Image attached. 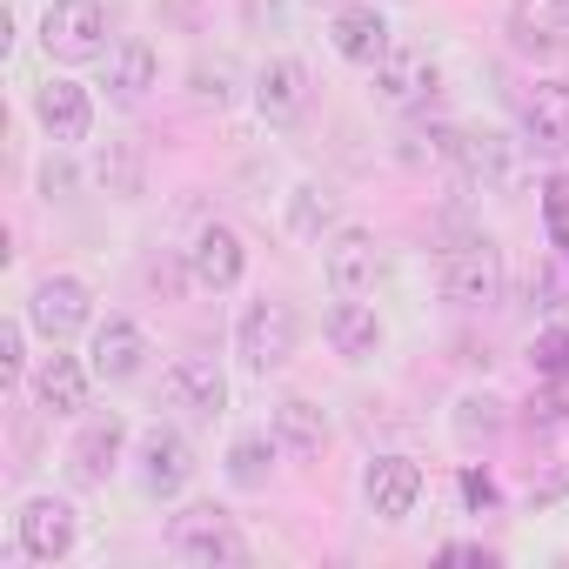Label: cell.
<instances>
[{
  "label": "cell",
  "instance_id": "d6986e66",
  "mask_svg": "<svg viewBox=\"0 0 569 569\" xmlns=\"http://www.w3.org/2000/svg\"><path fill=\"white\" fill-rule=\"evenodd\" d=\"M121 442H128V422L121 416H94L88 429H81V442H74V482H108L114 476V462H121Z\"/></svg>",
  "mask_w": 569,
  "mask_h": 569
},
{
  "label": "cell",
  "instance_id": "9c48e42d",
  "mask_svg": "<svg viewBox=\"0 0 569 569\" xmlns=\"http://www.w3.org/2000/svg\"><path fill=\"white\" fill-rule=\"evenodd\" d=\"M369 74H376V101H382V108H416V101L436 88V61H429L422 48H389Z\"/></svg>",
  "mask_w": 569,
  "mask_h": 569
},
{
  "label": "cell",
  "instance_id": "44dd1931",
  "mask_svg": "<svg viewBox=\"0 0 569 569\" xmlns=\"http://www.w3.org/2000/svg\"><path fill=\"white\" fill-rule=\"evenodd\" d=\"M154 74H161V61H154V48L148 41H121L114 54H108V101H121V108H134L148 88H154Z\"/></svg>",
  "mask_w": 569,
  "mask_h": 569
},
{
  "label": "cell",
  "instance_id": "5bb4252c",
  "mask_svg": "<svg viewBox=\"0 0 569 569\" xmlns=\"http://www.w3.org/2000/svg\"><path fill=\"white\" fill-rule=\"evenodd\" d=\"M188 476H194L188 442H181L174 429H148V436H141V489H148V496H181Z\"/></svg>",
  "mask_w": 569,
  "mask_h": 569
},
{
  "label": "cell",
  "instance_id": "30bf717a",
  "mask_svg": "<svg viewBox=\"0 0 569 569\" xmlns=\"http://www.w3.org/2000/svg\"><path fill=\"white\" fill-rule=\"evenodd\" d=\"M509 41L522 54L569 48V0H509Z\"/></svg>",
  "mask_w": 569,
  "mask_h": 569
},
{
  "label": "cell",
  "instance_id": "484cf974",
  "mask_svg": "<svg viewBox=\"0 0 569 569\" xmlns=\"http://www.w3.org/2000/svg\"><path fill=\"white\" fill-rule=\"evenodd\" d=\"M529 362H536V376L569 382V329H542V336H536V349H529Z\"/></svg>",
  "mask_w": 569,
  "mask_h": 569
},
{
  "label": "cell",
  "instance_id": "f1b7e54d",
  "mask_svg": "<svg viewBox=\"0 0 569 569\" xmlns=\"http://www.w3.org/2000/svg\"><path fill=\"white\" fill-rule=\"evenodd\" d=\"M469 416H462V436L476 442V436H496V402H462Z\"/></svg>",
  "mask_w": 569,
  "mask_h": 569
},
{
  "label": "cell",
  "instance_id": "6da1fadb",
  "mask_svg": "<svg viewBox=\"0 0 569 569\" xmlns=\"http://www.w3.org/2000/svg\"><path fill=\"white\" fill-rule=\"evenodd\" d=\"M168 549L181 556V562H194V569H228V562H248V542H241V529L214 509V502H194V509H181L174 522H168Z\"/></svg>",
  "mask_w": 569,
  "mask_h": 569
},
{
  "label": "cell",
  "instance_id": "ffe728a7",
  "mask_svg": "<svg viewBox=\"0 0 569 569\" xmlns=\"http://www.w3.org/2000/svg\"><path fill=\"white\" fill-rule=\"evenodd\" d=\"M34 402H41L48 416H81V409H88V369H81L74 356H48V362L34 369Z\"/></svg>",
  "mask_w": 569,
  "mask_h": 569
},
{
  "label": "cell",
  "instance_id": "7a4b0ae2",
  "mask_svg": "<svg viewBox=\"0 0 569 569\" xmlns=\"http://www.w3.org/2000/svg\"><path fill=\"white\" fill-rule=\"evenodd\" d=\"M442 296L456 302V309H496L502 302V248L496 241H462V248H449V261H442Z\"/></svg>",
  "mask_w": 569,
  "mask_h": 569
},
{
  "label": "cell",
  "instance_id": "83f0119b",
  "mask_svg": "<svg viewBox=\"0 0 569 569\" xmlns=\"http://www.w3.org/2000/svg\"><path fill=\"white\" fill-rule=\"evenodd\" d=\"M329 194L322 188H296V208H289V221H296V234H322L329 228Z\"/></svg>",
  "mask_w": 569,
  "mask_h": 569
},
{
  "label": "cell",
  "instance_id": "8992f818",
  "mask_svg": "<svg viewBox=\"0 0 569 569\" xmlns=\"http://www.w3.org/2000/svg\"><path fill=\"white\" fill-rule=\"evenodd\" d=\"M322 261H329V281H336V296H369L376 281H382V241L369 234V228H336V241L322 248Z\"/></svg>",
  "mask_w": 569,
  "mask_h": 569
},
{
  "label": "cell",
  "instance_id": "e0dca14e",
  "mask_svg": "<svg viewBox=\"0 0 569 569\" xmlns=\"http://www.w3.org/2000/svg\"><path fill=\"white\" fill-rule=\"evenodd\" d=\"M168 396L181 409H194V416H221L228 409V376L214 369V356H181L168 369Z\"/></svg>",
  "mask_w": 569,
  "mask_h": 569
},
{
  "label": "cell",
  "instance_id": "d4e9b609",
  "mask_svg": "<svg viewBox=\"0 0 569 569\" xmlns=\"http://www.w3.org/2000/svg\"><path fill=\"white\" fill-rule=\"evenodd\" d=\"M268 469H274V442H268V436H241V442L228 449V482H234V489H261Z\"/></svg>",
  "mask_w": 569,
  "mask_h": 569
},
{
  "label": "cell",
  "instance_id": "ba28073f",
  "mask_svg": "<svg viewBox=\"0 0 569 569\" xmlns=\"http://www.w3.org/2000/svg\"><path fill=\"white\" fill-rule=\"evenodd\" d=\"M362 496H369V509H376L382 522H402V516L422 502V469H416L409 456H376L369 476H362Z\"/></svg>",
  "mask_w": 569,
  "mask_h": 569
},
{
  "label": "cell",
  "instance_id": "1f68e13d",
  "mask_svg": "<svg viewBox=\"0 0 569 569\" xmlns=\"http://www.w3.org/2000/svg\"><path fill=\"white\" fill-rule=\"evenodd\" d=\"M442 556H449V562H482V569H489V562H496V556H489V549H476V542H449V549H442Z\"/></svg>",
  "mask_w": 569,
  "mask_h": 569
},
{
  "label": "cell",
  "instance_id": "603a6c76",
  "mask_svg": "<svg viewBox=\"0 0 569 569\" xmlns=\"http://www.w3.org/2000/svg\"><path fill=\"white\" fill-rule=\"evenodd\" d=\"M329 342H336V356L369 362V356L382 349V322H376V309H362V302H336V309H329Z\"/></svg>",
  "mask_w": 569,
  "mask_h": 569
},
{
  "label": "cell",
  "instance_id": "52a82bcc",
  "mask_svg": "<svg viewBox=\"0 0 569 569\" xmlns=\"http://www.w3.org/2000/svg\"><path fill=\"white\" fill-rule=\"evenodd\" d=\"M14 536H21V549H28L34 562H61V556L74 549V509H68L61 496H28Z\"/></svg>",
  "mask_w": 569,
  "mask_h": 569
},
{
  "label": "cell",
  "instance_id": "4fadbf2b",
  "mask_svg": "<svg viewBox=\"0 0 569 569\" xmlns=\"http://www.w3.org/2000/svg\"><path fill=\"white\" fill-rule=\"evenodd\" d=\"M329 41H336V54H342V61H356V68H376V61L396 48V41H389L382 8H369V0H356V8H342V14H336Z\"/></svg>",
  "mask_w": 569,
  "mask_h": 569
},
{
  "label": "cell",
  "instance_id": "8fae6325",
  "mask_svg": "<svg viewBox=\"0 0 569 569\" xmlns=\"http://www.w3.org/2000/svg\"><path fill=\"white\" fill-rule=\"evenodd\" d=\"M34 121H41L54 141H88L94 101H88L81 81H41V88H34Z\"/></svg>",
  "mask_w": 569,
  "mask_h": 569
},
{
  "label": "cell",
  "instance_id": "4dcf8cb0",
  "mask_svg": "<svg viewBox=\"0 0 569 569\" xmlns=\"http://www.w3.org/2000/svg\"><path fill=\"white\" fill-rule=\"evenodd\" d=\"M462 496H469V502H496V482H489L482 469H469V476H462Z\"/></svg>",
  "mask_w": 569,
  "mask_h": 569
},
{
  "label": "cell",
  "instance_id": "f546056e",
  "mask_svg": "<svg viewBox=\"0 0 569 569\" xmlns=\"http://www.w3.org/2000/svg\"><path fill=\"white\" fill-rule=\"evenodd\" d=\"M0 376H21V322L0 329Z\"/></svg>",
  "mask_w": 569,
  "mask_h": 569
},
{
  "label": "cell",
  "instance_id": "3957f363",
  "mask_svg": "<svg viewBox=\"0 0 569 569\" xmlns=\"http://www.w3.org/2000/svg\"><path fill=\"white\" fill-rule=\"evenodd\" d=\"M41 48L54 61L108 54V8H101V0H54V8L41 14Z\"/></svg>",
  "mask_w": 569,
  "mask_h": 569
},
{
  "label": "cell",
  "instance_id": "cb8c5ba5",
  "mask_svg": "<svg viewBox=\"0 0 569 569\" xmlns=\"http://www.w3.org/2000/svg\"><path fill=\"white\" fill-rule=\"evenodd\" d=\"M456 168H462L469 181H482V188H496V181L509 174V154H502V134H462V154H456Z\"/></svg>",
  "mask_w": 569,
  "mask_h": 569
},
{
  "label": "cell",
  "instance_id": "2e32d148",
  "mask_svg": "<svg viewBox=\"0 0 569 569\" xmlns=\"http://www.w3.org/2000/svg\"><path fill=\"white\" fill-rule=\"evenodd\" d=\"M254 108H261V121H296L302 108H309V68L302 61H268L261 74H254Z\"/></svg>",
  "mask_w": 569,
  "mask_h": 569
},
{
  "label": "cell",
  "instance_id": "277c9868",
  "mask_svg": "<svg viewBox=\"0 0 569 569\" xmlns=\"http://www.w3.org/2000/svg\"><path fill=\"white\" fill-rule=\"evenodd\" d=\"M296 309L289 302H248V316H241V329H234V349H241V362L254 369V376H268V369H281L296 356Z\"/></svg>",
  "mask_w": 569,
  "mask_h": 569
},
{
  "label": "cell",
  "instance_id": "7c38bea8",
  "mask_svg": "<svg viewBox=\"0 0 569 569\" xmlns=\"http://www.w3.org/2000/svg\"><path fill=\"white\" fill-rule=\"evenodd\" d=\"M522 134L542 154H569V81H536L522 101Z\"/></svg>",
  "mask_w": 569,
  "mask_h": 569
},
{
  "label": "cell",
  "instance_id": "7402d4cb",
  "mask_svg": "<svg viewBox=\"0 0 569 569\" xmlns=\"http://www.w3.org/2000/svg\"><path fill=\"white\" fill-rule=\"evenodd\" d=\"M274 442H281V449H296V456H316V449L329 442L322 409H316L309 396H281V402H274Z\"/></svg>",
  "mask_w": 569,
  "mask_h": 569
},
{
  "label": "cell",
  "instance_id": "4316f807",
  "mask_svg": "<svg viewBox=\"0 0 569 569\" xmlns=\"http://www.w3.org/2000/svg\"><path fill=\"white\" fill-rule=\"evenodd\" d=\"M101 181L114 188V194H141V154L121 141V148H108L101 154Z\"/></svg>",
  "mask_w": 569,
  "mask_h": 569
},
{
  "label": "cell",
  "instance_id": "ac0fdd59",
  "mask_svg": "<svg viewBox=\"0 0 569 569\" xmlns=\"http://www.w3.org/2000/svg\"><path fill=\"white\" fill-rule=\"evenodd\" d=\"M88 356H94V376H101V382H128V376L141 369V356H148V336H141L128 316H108V322L94 329V349H88Z\"/></svg>",
  "mask_w": 569,
  "mask_h": 569
},
{
  "label": "cell",
  "instance_id": "5b68a950",
  "mask_svg": "<svg viewBox=\"0 0 569 569\" xmlns=\"http://www.w3.org/2000/svg\"><path fill=\"white\" fill-rule=\"evenodd\" d=\"M88 316H94V296H88V281L81 274H48V281H34V296H28V322L61 349L68 336H81L88 329Z\"/></svg>",
  "mask_w": 569,
  "mask_h": 569
},
{
  "label": "cell",
  "instance_id": "9a60e30c",
  "mask_svg": "<svg viewBox=\"0 0 569 569\" xmlns=\"http://www.w3.org/2000/svg\"><path fill=\"white\" fill-rule=\"evenodd\" d=\"M241 234L234 228H221V221H208L201 234H194V248H188V274L201 281V289H234L241 281Z\"/></svg>",
  "mask_w": 569,
  "mask_h": 569
}]
</instances>
